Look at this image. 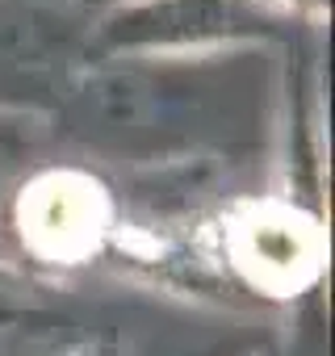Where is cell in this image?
<instances>
[{
  "instance_id": "obj_1",
  "label": "cell",
  "mask_w": 335,
  "mask_h": 356,
  "mask_svg": "<svg viewBox=\"0 0 335 356\" xmlns=\"http://www.w3.org/2000/svg\"><path fill=\"white\" fill-rule=\"evenodd\" d=\"M13 159H17V151L0 138V193H5V185H9V172H13Z\"/></svg>"
}]
</instances>
